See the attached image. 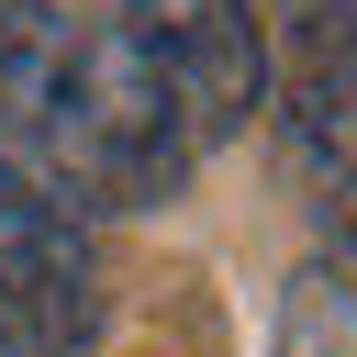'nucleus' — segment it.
<instances>
[{"instance_id": "f257e3e1", "label": "nucleus", "mask_w": 357, "mask_h": 357, "mask_svg": "<svg viewBox=\"0 0 357 357\" xmlns=\"http://www.w3.org/2000/svg\"><path fill=\"white\" fill-rule=\"evenodd\" d=\"M0 156L33 167L67 212H156L190 178V123L123 22L56 0H0Z\"/></svg>"}, {"instance_id": "f03ea898", "label": "nucleus", "mask_w": 357, "mask_h": 357, "mask_svg": "<svg viewBox=\"0 0 357 357\" xmlns=\"http://www.w3.org/2000/svg\"><path fill=\"white\" fill-rule=\"evenodd\" d=\"M112 22H123V45L167 78L190 145H223V134L257 123V100H268V33H257L245 0H123Z\"/></svg>"}, {"instance_id": "7ed1b4c3", "label": "nucleus", "mask_w": 357, "mask_h": 357, "mask_svg": "<svg viewBox=\"0 0 357 357\" xmlns=\"http://www.w3.org/2000/svg\"><path fill=\"white\" fill-rule=\"evenodd\" d=\"M0 312H22L45 346H78L100 324V245H89V223L11 156H0Z\"/></svg>"}, {"instance_id": "20e7f679", "label": "nucleus", "mask_w": 357, "mask_h": 357, "mask_svg": "<svg viewBox=\"0 0 357 357\" xmlns=\"http://www.w3.org/2000/svg\"><path fill=\"white\" fill-rule=\"evenodd\" d=\"M279 357H357V234L312 245L279 290Z\"/></svg>"}, {"instance_id": "39448f33", "label": "nucleus", "mask_w": 357, "mask_h": 357, "mask_svg": "<svg viewBox=\"0 0 357 357\" xmlns=\"http://www.w3.org/2000/svg\"><path fill=\"white\" fill-rule=\"evenodd\" d=\"M290 156L324 167V178H357V33L301 56V89H290Z\"/></svg>"}, {"instance_id": "423d86ee", "label": "nucleus", "mask_w": 357, "mask_h": 357, "mask_svg": "<svg viewBox=\"0 0 357 357\" xmlns=\"http://www.w3.org/2000/svg\"><path fill=\"white\" fill-rule=\"evenodd\" d=\"M346 33H357V0H301V56H324Z\"/></svg>"}, {"instance_id": "0eeeda50", "label": "nucleus", "mask_w": 357, "mask_h": 357, "mask_svg": "<svg viewBox=\"0 0 357 357\" xmlns=\"http://www.w3.org/2000/svg\"><path fill=\"white\" fill-rule=\"evenodd\" d=\"M0 357H67V346H45V335H33L22 312H0Z\"/></svg>"}, {"instance_id": "6e6552de", "label": "nucleus", "mask_w": 357, "mask_h": 357, "mask_svg": "<svg viewBox=\"0 0 357 357\" xmlns=\"http://www.w3.org/2000/svg\"><path fill=\"white\" fill-rule=\"evenodd\" d=\"M346 234H357V223H346Z\"/></svg>"}]
</instances>
